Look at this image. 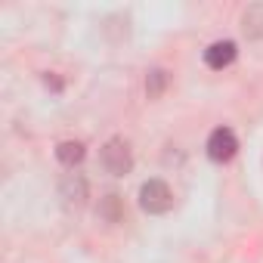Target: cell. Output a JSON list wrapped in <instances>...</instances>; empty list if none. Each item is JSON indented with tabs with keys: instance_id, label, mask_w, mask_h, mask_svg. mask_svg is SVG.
I'll list each match as a JSON object with an SVG mask.
<instances>
[{
	"instance_id": "obj_6",
	"label": "cell",
	"mask_w": 263,
	"mask_h": 263,
	"mask_svg": "<svg viewBox=\"0 0 263 263\" xmlns=\"http://www.w3.org/2000/svg\"><path fill=\"white\" fill-rule=\"evenodd\" d=\"M62 195L65 201H74V204H84V195H87V183L81 177H68L62 183Z\"/></svg>"
},
{
	"instance_id": "obj_7",
	"label": "cell",
	"mask_w": 263,
	"mask_h": 263,
	"mask_svg": "<svg viewBox=\"0 0 263 263\" xmlns=\"http://www.w3.org/2000/svg\"><path fill=\"white\" fill-rule=\"evenodd\" d=\"M245 31L251 37H263V4H257L245 13Z\"/></svg>"
},
{
	"instance_id": "obj_1",
	"label": "cell",
	"mask_w": 263,
	"mask_h": 263,
	"mask_svg": "<svg viewBox=\"0 0 263 263\" xmlns=\"http://www.w3.org/2000/svg\"><path fill=\"white\" fill-rule=\"evenodd\" d=\"M140 208H143L146 214H167V211L174 208V192H171V186L161 183V180L143 183V189H140Z\"/></svg>"
},
{
	"instance_id": "obj_3",
	"label": "cell",
	"mask_w": 263,
	"mask_h": 263,
	"mask_svg": "<svg viewBox=\"0 0 263 263\" xmlns=\"http://www.w3.org/2000/svg\"><path fill=\"white\" fill-rule=\"evenodd\" d=\"M238 152V140L229 127H217L214 134L208 137V155L211 161H229L232 155Z\"/></svg>"
},
{
	"instance_id": "obj_8",
	"label": "cell",
	"mask_w": 263,
	"mask_h": 263,
	"mask_svg": "<svg viewBox=\"0 0 263 263\" xmlns=\"http://www.w3.org/2000/svg\"><path fill=\"white\" fill-rule=\"evenodd\" d=\"M164 84H167V74H164L161 68H152V71H149V78H146V93L155 99V96H161Z\"/></svg>"
},
{
	"instance_id": "obj_2",
	"label": "cell",
	"mask_w": 263,
	"mask_h": 263,
	"mask_svg": "<svg viewBox=\"0 0 263 263\" xmlns=\"http://www.w3.org/2000/svg\"><path fill=\"white\" fill-rule=\"evenodd\" d=\"M99 161L111 177H124V174H130V167H134V155H130V146L124 140H108L102 146Z\"/></svg>"
},
{
	"instance_id": "obj_4",
	"label": "cell",
	"mask_w": 263,
	"mask_h": 263,
	"mask_svg": "<svg viewBox=\"0 0 263 263\" xmlns=\"http://www.w3.org/2000/svg\"><path fill=\"white\" fill-rule=\"evenodd\" d=\"M235 44L232 41H217V44H211L208 50H204V65L208 68H226V65H232L235 62Z\"/></svg>"
},
{
	"instance_id": "obj_5",
	"label": "cell",
	"mask_w": 263,
	"mask_h": 263,
	"mask_svg": "<svg viewBox=\"0 0 263 263\" xmlns=\"http://www.w3.org/2000/svg\"><path fill=\"white\" fill-rule=\"evenodd\" d=\"M56 158H59L65 167L81 164V161H84V143H78V140H65V143H59V146H56Z\"/></svg>"
}]
</instances>
